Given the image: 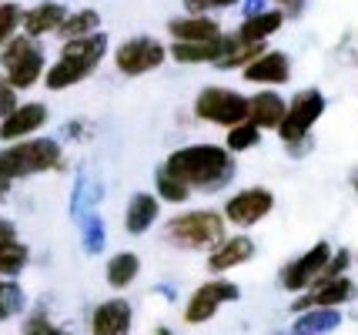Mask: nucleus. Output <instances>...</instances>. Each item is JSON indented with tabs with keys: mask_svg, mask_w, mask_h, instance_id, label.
I'll list each match as a JSON object with an SVG mask.
<instances>
[{
	"mask_svg": "<svg viewBox=\"0 0 358 335\" xmlns=\"http://www.w3.org/2000/svg\"><path fill=\"white\" fill-rule=\"evenodd\" d=\"M275 3H281V7H298L301 0H275Z\"/></svg>",
	"mask_w": 358,
	"mask_h": 335,
	"instance_id": "obj_38",
	"label": "nucleus"
},
{
	"mask_svg": "<svg viewBox=\"0 0 358 335\" xmlns=\"http://www.w3.org/2000/svg\"><path fill=\"white\" fill-rule=\"evenodd\" d=\"M47 124V104L41 101H27V104H17V111H10L0 121V141H27L37 138V131Z\"/></svg>",
	"mask_w": 358,
	"mask_h": 335,
	"instance_id": "obj_14",
	"label": "nucleus"
},
{
	"mask_svg": "<svg viewBox=\"0 0 358 335\" xmlns=\"http://www.w3.org/2000/svg\"><path fill=\"white\" fill-rule=\"evenodd\" d=\"M328 101L325 94L318 91V87H301L292 101H288V111H285V121H281L278 128V138L285 148H292V144H301L312 138V128L322 121V114H325Z\"/></svg>",
	"mask_w": 358,
	"mask_h": 335,
	"instance_id": "obj_7",
	"label": "nucleus"
},
{
	"mask_svg": "<svg viewBox=\"0 0 358 335\" xmlns=\"http://www.w3.org/2000/svg\"><path fill=\"white\" fill-rule=\"evenodd\" d=\"M275 211V192H268L262 185H251V188H241V192H234L228 201H224V222L234 224V228H241V231H248L255 224H262Z\"/></svg>",
	"mask_w": 358,
	"mask_h": 335,
	"instance_id": "obj_11",
	"label": "nucleus"
},
{
	"mask_svg": "<svg viewBox=\"0 0 358 335\" xmlns=\"http://www.w3.org/2000/svg\"><path fill=\"white\" fill-rule=\"evenodd\" d=\"M258 141H262V128L251 124V121H245V124H238V128H231L224 134V148H228L231 155L251 151V148H258Z\"/></svg>",
	"mask_w": 358,
	"mask_h": 335,
	"instance_id": "obj_31",
	"label": "nucleus"
},
{
	"mask_svg": "<svg viewBox=\"0 0 358 335\" xmlns=\"http://www.w3.org/2000/svg\"><path fill=\"white\" fill-rule=\"evenodd\" d=\"M0 3H3V0H0Z\"/></svg>",
	"mask_w": 358,
	"mask_h": 335,
	"instance_id": "obj_42",
	"label": "nucleus"
},
{
	"mask_svg": "<svg viewBox=\"0 0 358 335\" xmlns=\"http://www.w3.org/2000/svg\"><path fill=\"white\" fill-rule=\"evenodd\" d=\"M262 10H268L265 0H245V17H255V14H262Z\"/></svg>",
	"mask_w": 358,
	"mask_h": 335,
	"instance_id": "obj_37",
	"label": "nucleus"
},
{
	"mask_svg": "<svg viewBox=\"0 0 358 335\" xmlns=\"http://www.w3.org/2000/svg\"><path fill=\"white\" fill-rule=\"evenodd\" d=\"M285 111H288V101L275 87H265V91L248 97V121L258 124L262 131H275L278 134L281 121H285Z\"/></svg>",
	"mask_w": 358,
	"mask_h": 335,
	"instance_id": "obj_19",
	"label": "nucleus"
},
{
	"mask_svg": "<svg viewBox=\"0 0 358 335\" xmlns=\"http://www.w3.org/2000/svg\"><path fill=\"white\" fill-rule=\"evenodd\" d=\"M168 34H171V41L198 44V41H218V37H224V27L211 14H181L168 20Z\"/></svg>",
	"mask_w": 358,
	"mask_h": 335,
	"instance_id": "obj_18",
	"label": "nucleus"
},
{
	"mask_svg": "<svg viewBox=\"0 0 358 335\" xmlns=\"http://www.w3.org/2000/svg\"><path fill=\"white\" fill-rule=\"evenodd\" d=\"M108 34L97 31L91 37H78V41H64L57 61L47 67L44 74V87L47 91H67L80 80H87L101 67V61L108 57Z\"/></svg>",
	"mask_w": 358,
	"mask_h": 335,
	"instance_id": "obj_2",
	"label": "nucleus"
},
{
	"mask_svg": "<svg viewBox=\"0 0 358 335\" xmlns=\"http://www.w3.org/2000/svg\"><path fill=\"white\" fill-rule=\"evenodd\" d=\"M64 168V148L57 138H27V141H14L10 148L0 151V198L10 192V185L20 178L44 175V171H57Z\"/></svg>",
	"mask_w": 358,
	"mask_h": 335,
	"instance_id": "obj_3",
	"label": "nucleus"
},
{
	"mask_svg": "<svg viewBox=\"0 0 358 335\" xmlns=\"http://www.w3.org/2000/svg\"><path fill=\"white\" fill-rule=\"evenodd\" d=\"M141 275V258L134 252H117V255L108 258V265H104V282H108L114 292H124L138 282Z\"/></svg>",
	"mask_w": 358,
	"mask_h": 335,
	"instance_id": "obj_24",
	"label": "nucleus"
},
{
	"mask_svg": "<svg viewBox=\"0 0 358 335\" xmlns=\"http://www.w3.org/2000/svg\"><path fill=\"white\" fill-rule=\"evenodd\" d=\"M355 258H358V255H355Z\"/></svg>",
	"mask_w": 358,
	"mask_h": 335,
	"instance_id": "obj_44",
	"label": "nucleus"
},
{
	"mask_svg": "<svg viewBox=\"0 0 358 335\" xmlns=\"http://www.w3.org/2000/svg\"><path fill=\"white\" fill-rule=\"evenodd\" d=\"M358 299V282L352 275H338V278H318L308 292H301L292 312H308V308H345Z\"/></svg>",
	"mask_w": 358,
	"mask_h": 335,
	"instance_id": "obj_12",
	"label": "nucleus"
},
{
	"mask_svg": "<svg viewBox=\"0 0 358 335\" xmlns=\"http://www.w3.org/2000/svg\"><path fill=\"white\" fill-rule=\"evenodd\" d=\"M17 104H20V101H17V87L0 74V121H3L10 111H17Z\"/></svg>",
	"mask_w": 358,
	"mask_h": 335,
	"instance_id": "obj_35",
	"label": "nucleus"
},
{
	"mask_svg": "<svg viewBox=\"0 0 358 335\" xmlns=\"http://www.w3.org/2000/svg\"><path fill=\"white\" fill-rule=\"evenodd\" d=\"M27 308V295L17 285V278H0V322L17 319Z\"/></svg>",
	"mask_w": 358,
	"mask_h": 335,
	"instance_id": "obj_28",
	"label": "nucleus"
},
{
	"mask_svg": "<svg viewBox=\"0 0 358 335\" xmlns=\"http://www.w3.org/2000/svg\"><path fill=\"white\" fill-rule=\"evenodd\" d=\"M80 248L87 255H101L108 248V228H104V218L91 211L87 218H80Z\"/></svg>",
	"mask_w": 358,
	"mask_h": 335,
	"instance_id": "obj_27",
	"label": "nucleus"
},
{
	"mask_svg": "<svg viewBox=\"0 0 358 335\" xmlns=\"http://www.w3.org/2000/svg\"><path fill=\"white\" fill-rule=\"evenodd\" d=\"M251 258H255V241L248 235H228V238L215 245L211 252H208V271L211 275H228V271L241 269V265H248Z\"/></svg>",
	"mask_w": 358,
	"mask_h": 335,
	"instance_id": "obj_16",
	"label": "nucleus"
},
{
	"mask_svg": "<svg viewBox=\"0 0 358 335\" xmlns=\"http://www.w3.org/2000/svg\"><path fill=\"white\" fill-rule=\"evenodd\" d=\"M331 255H335V248L328 245V241H315L308 252H301V255H295L285 269H281L278 282L285 292H292V295H301V292H308V288L325 275L328 262H331Z\"/></svg>",
	"mask_w": 358,
	"mask_h": 335,
	"instance_id": "obj_10",
	"label": "nucleus"
},
{
	"mask_svg": "<svg viewBox=\"0 0 358 335\" xmlns=\"http://www.w3.org/2000/svg\"><path fill=\"white\" fill-rule=\"evenodd\" d=\"M161 235L168 245L181 248V252H211L215 245L228 238V222L221 211H211V208H191V211H181L164 222Z\"/></svg>",
	"mask_w": 358,
	"mask_h": 335,
	"instance_id": "obj_4",
	"label": "nucleus"
},
{
	"mask_svg": "<svg viewBox=\"0 0 358 335\" xmlns=\"http://www.w3.org/2000/svg\"><path fill=\"white\" fill-rule=\"evenodd\" d=\"M20 335H74L71 329H64L61 322H54L47 315V308H34L27 319L20 322Z\"/></svg>",
	"mask_w": 358,
	"mask_h": 335,
	"instance_id": "obj_29",
	"label": "nucleus"
},
{
	"mask_svg": "<svg viewBox=\"0 0 358 335\" xmlns=\"http://www.w3.org/2000/svg\"><path fill=\"white\" fill-rule=\"evenodd\" d=\"M17 238V224L10 218H0V241H10Z\"/></svg>",
	"mask_w": 358,
	"mask_h": 335,
	"instance_id": "obj_36",
	"label": "nucleus"
},
{
	"mask_svg": "<svg viewBox=\"0 0 358 335\" xmlns=\"http://www.w3.org/2000/svg\"><path fill=\"white\" fill-rule=\"evenodd\" d=\"M155 335H174V332H171V329H164V325H157Z\"/></svg>",
	"mask_w": 358,
	"mask_h": 335,
	"instance_id": "obj_39",
	"label": "nucleus"
},
{
	"mask_svg": "<svg viewBox=\"0 0 358 335\" xmlns=\"http://www.w3.org/2000/svg\"><path fill=\"white\" fill-rule=\"evenodd\" d=\"M285 27V10H262V14L255 17H245L241 20V27H238V41H245V44H265L271 34H278Z\"/></svg>",
	"mask_w": 358,
	"mask_h": 335,
	"instance_id": "obj_23",
	"label": "nucleus"
},
{
	"mask_svg": "<svg viewBox=\"0 0 358 335\" xmlns=\"http://www.w3.org/2000/svg\"><path fill=\"white\" fill-rule=\"evenodd\" d=\"M275 335H292V332H275Z\"/></svg>",
	"mask_w": 358,
	"mask_h": 335,
	"instance_id": "obj_41",
	"label": "nucleus"
},
{
	"mask_svg": "<svg viewBox=\"0 0 358 335\" xmlns=\"http://www.w3.org/2000/svg\"><path fill=\"white\" fill-rule=\"evenodd\" d=\"M17 31H24V10L14 0H3L0 3V48H7L17 37Z\"/></svg>",
	"mask_w": 358,
	"mask_h": 335,
	"instance_id": "obj_32",
	"label": "nucleus"
},
{
	"mask_svg": "<svg viewBox=\"0 0 358 335\" xmlns=\"http://www.w3.org/2000/svg\"><path fill=\"white\" fill-rule=\"evenodd\" d=\"M355 194H358V175H355Z\"/></svg>",
	"mask_w": 358,
	"mask_h": 335,
	"instance_id": "obj_40",
	"label": "nucleus"
},
{
	"mask_svg": "<svg viewBox=\"0 0 358 335\" xmlns=\"http://www.w3.org/2000/svg\"><path fill=\"white\" fill-rule=\"evenodd\" d=\"M31 265V248L20 238L0 241V278H17Z\"/></svg>",
	"mask_w": 358,
	"mask_h": 335,
	"instance_id": "obj_26",
	"label": "nucleus"
},
{
	"mask_svg": "<svg viewBox=\"0 0 358 335\" xmlns=\"http://www.w3.org/2000/svg\"><path fill=\"white\" fill-rule=\"evenodd\" d=\"M241 78L248 84H262V87H281L292 80V57L285 50H265L241 71Z\"/></svg>",
	"mask_w": 358,
	"mask_h": 335,
	"instance_id": "obj_15",
	"label": "nucleus"
},
{
	"mask_svg": "<svg viewBox=\"0 0 358 335\" xmlns=\"http://www.w3.org/2000/svg\"><path fill=\"white\" fill-rule=\"evenodd\" d=\"M238 299H241V288L234 285L231 278H224V275H215V278L201 282V285H198L194 292H191V295H187L181 319H185V325H204V322H211L215 315H218L221 305L238 302Z\"/></svg>",
	"mask_w": 358,
	"mask_h": 335,
	"instance_id": "obj_8",
	"label": "nucleus"
},
{
	"mask_svg": "<svg viewBox=\"0 0 358 335\" xmlns=\"http://www.w3.org/2000/svg\"><path fill=\"white\" fill-rule=\"evenodd\" d=\"M234 34H224L218 41H198V44H185V41H174L168 54H171V61L178 64H218L221 57L234 48Z\"/></svg>",
	"mask_w": 358,
	"mask_h": 335,
	"instance_id": "obj_17",
	"label": "nucleus"
},
{
	"mask_svg": "<svg viewBox=\"0 0 358 335\" xmlns=\"http://www.w3.org/2000/svg\"><path fill=\"white\" fill-rule=\"evenodd\" d=\"M168 61V48L151 37V34H138V37H127L114 48V67L124 74V78H141V74H151Z\"/></svg>",
	"mask_w": 358,
	"mask_h": 335,
	"instance_id": "obj_9",
	"label": "nucleus"
},
{
	"mask_svg": "<svg viewBox=\"0 0 358 335\" xmlns=\"http://www.w3.org/2000/svg\"><path fill=\"white\" fill-rule=\"evenodd\" d=\"M155 194L161 198V201H168V205H185L187 198H191V192H187L178 178L168 175L164 168H157L155 171Z\"/></svg>",
	"mask_w": 358,
	"mask_h": 335,
	"instance_id": "obj_30",
	"label": "nucleus"
},
{
	"mask_svg": "<svg viewBox=\"0 0 358 335\" xmlns=\"http://www.w3.org/2000/svg\"><path fill=\"white\" fill-rule=\"evenodd\" d=\"M161 218V198L155 192H134L124 208V231L127 235H144L151 231Z\"/></svg>",
	"mask_w": 358,
	"mask_h": 335,
	"instance_id": "obj_20",
	"label": "nucleus"
},
{
	"mask_svg": "<svg viewBox=\"0 0 358 335\" xmlns=\"http://www.w3.org/2000/svg\"><path fill=\"white\" fill-rule=\"evenodd\" d=\"M131 325H134V305L121 295L97 302L87 319L91 335H131Z\"/></svg>",
	"mask_w": 358,
	"mask_h": 335,
	"instance_id": "obj_13",
	"label": "nucleus"
},
{
	"mask_svg": "<svg viewBox=\"0 0 358 335\" xmlns=\"http://www.w3.org/2000/svg\"><path fill=\"white\" fill-rule=\"evenodd\" d=\"M194 117L204 124L231 131L248 121V97L234 87H221V84H208L194 97Z\"/></svg>",
	"mask_w": 358,
	"mask_h": 335,
	"instance_id": "obj_5",
	"label": "nucleus"
},
{
	"mask_svg": "<svg viewBox=\"0 0 358 335\" xmlns=\"http://www.w3.org/2000/svg\"><path fill=\"white\" fill-rule=\"evenodd\" d=\"M67 7H64L61 0H41L37 7L31 10H24V34L34 37V41H41L47 34H57L61 31V24L67 20Z\"/></svg>",
	"mask_w": 358,
	"mask_h": 335,
	"instance_id": "obj_21",
	"label": "nucleus"
},
{
	"mask_svg": "<svg viewBox=\"0 0 358 335\" xmlns=\"http://www.w3.org/2000/svg\"><path fill=\"white\" fill-rule=\"evenodd\" d=\"M342 308H308V312H298L292 322V335H331L342 329Z\"/></svg>",
	"mask_w": 358,
	"mask_h": 335,
	"instance_id": "obj_22",
	"label": "nucleus"
},
{
	"mask_svg": "<svg viewBox=\"0 0 358 335\" xmlns=\"http://www.w3.org/2000/svg\"><path fill=\"white\" fill-rule=\"evenodd\" d=\"M161 168L171 178H178L191 194L218 192L221 185H228L234 178V155L224 144L198 141V144H185V148L171 151Z\"/></svg>",
	"mask_w": 358,
	"mask_h": 335,
	"instance_id": "obj_1",
	"label": "nucleus"
},
{
	"mask_svg": "<svg viewBox=\"0 0 358 335\" xmlns=\"http://www.w3.org/2000/svg\"><path fill=\"white\" fill-rule=\"evenodd\" d=\"M101 31V14L94 7H80V10H71L67 20L61 24L57 37L61 41H78V37H91V34Z\"/></svg>",
	"mask_w": 358,
	"mask_h": 335,
	"instance_id": "obj_25",
	"label": "nucleus"
},
{
	"mask_svg": "<svg viewBox=\"0 0 358 335\" xmlns=\"http://www.w3.org/2000/svg\"><path fill=\"white\" fill-rule=\"evenodd\" d=\"M355 265V255H352V248H335V255L328 262V269L322 278H338V275H348V269Z\"/></svg>",
	"mask_w": 358,
	"mask_h": 335,
	"instance_id": "obj_34",
	"label": "nucleus"
},
{
	"mask_svg": "<svg viewBox=\"0 0 358 335\" xmlns=\"http://www.w3.org/2000/svg\"><path fill=\"white\" fill-rule=\"evenodd\" d=\"M185 3V14H211V10H228V7H238L245 0H181Z\"/></svg>",
	"mask_w": 358,
	"mask_h": 335,
	"instance_id": "obj_33",
	"label": "nucleus"
},
{
	"mask_svg": "<svg viewBox=\"0 0 358 335\" xmlns=\"http://www.w3.org/2000/svg\"><path fill=\"white\" fill-rule=\"evenodd\" d=\"M355 319H358V315H355Z\"/></svg>",
	"mask_w": 358,
	"mask_h": 335,
	"instance_id": "obj_43",
	"label": "nucleus"
},
{
	"mask_svg": "<svg viewBox=\"0 0 358 335\" xmlns=\"http://www.w3.org/2000/svg\"><path fill=\"white\" fill-rule=\"evenodd\" d=\"M0 67H3V78L10 80L17 91H31L47 74L44 50L27 34H17L7 48H0Z\"/></svg>",
	"mask_w": 358,
	"mask_h": 335,
	"instance_id": "obj_6",
	"label": "nucleus"
}]
</instances>
